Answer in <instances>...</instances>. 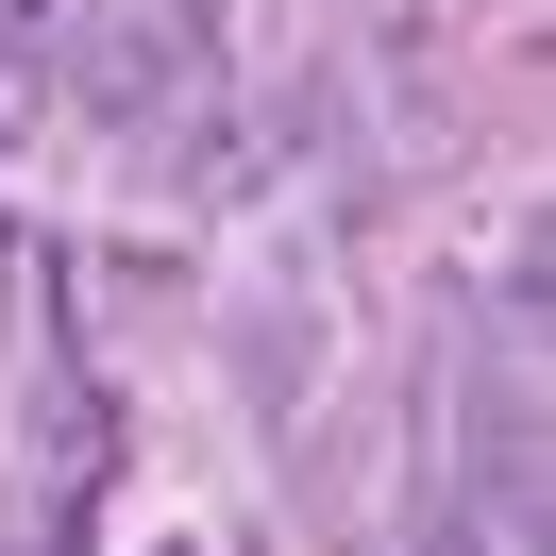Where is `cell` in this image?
<instances>
[{"mask_svg":"<svg viewBox=\"0 0 556 556\" xmlns=\"http://www.w3.org/2000/svg\"><path fill=\"white\" fill-rule=\"evenodd\" d=\"M439 556H472V540H439Z\"/></svg>","mask_w":556,"mask_h":556,"instance_id":"6da1fadb","label":"cell"}]
</instances>
